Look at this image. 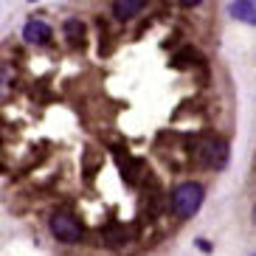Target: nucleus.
I'll use <instances>...</instances> for the list:
<instances>
[{"label":"nucleus","instance_id":"obj_1","mask_svg":"<svg viewBox=\"0 0 256 256\" xmlns=\"http://www.w3.org/2000/svg\"><path fill=\"white\" fill-rule=\"evenodd\" d=\"M188 152H192V158L200 160L208 169H222L228 160V141L226 138H217V136L194 138V141L188 144Z\"/></svg>","mask_w":256,"mask_h":256},{"label":"nucleus","instance_id":"obj_2","mask_svg":"<svg viewBox=\"0 0 256 256\" xmlns=\"http://www.w3.org/2000/svg\"><path fill=\"white\" fill-rule=\"evenodd\" d=\"M203 186L194 180H186L180 183V186L174 188V194H172V211L178 214L180 220H188V217H194L197 208L203 206Z\"/></svg>","mask_w":256,"mask_h":256},{"label":"nucleus","instance_id":"obj_3","mask_svg":"<svg viewBox=\"0 0 256 256\" xmlns=\"http://www.w3.org/2000/svg\"><path fill=\"white\" fill-rule=\"evenodd\" d=\"M48 226H51L54 236L60 242H65V245H74V242L82 240V226H79V220L70 211H56V214H51Z\"/></svg>","mask_w":256,"mask_h":256},{"label":"nucleus","instance_id":"obj_4","mask_svg":"<svg viewBox=\"0 0 256 256\" xmlns=\"http://www.w3.org/2000/svg\"><path fill=\"white\" fill-rule=\"evenodd\" d=\"M23 37L26 42H31V46H48L54 37V31L48 23H42V20H28L23 28Z\"/></svg>","mask_w":256,"mask_h":256},{"label":"nucleus","instance_id":"obj_5","mask_svg":"<svg viewBox=\"0 0 256 256\" xmlns=\"http://www.w3.org/2000/svg\"><path fill=\"white\" fill-rule=\"evenodd\" d=\"M146 6V0H113V14L118 23H127Z\"/></svg>","mask_w":256,"mask_h":256},{"label":"nucleus","instance_id":"obj_6","mask_svg":"<svg viewBox=\"0 0 256 256\" xmlns=\"http://www.w3.org/2000/svg\"><path fill=\"white\" fill-rule=\"evenodd\" d=\"M231 17L242 23L256 26V0H234L231 3Z\"/></svg>","mask_w":256,"mask_h":256},{"label":"nucleus","instance_id":"obj_7","mask_svg":"<svg viewBox=\"0 0 256 256\" xmlns=\"http://www.w3.org/2000/svg\"><path fill=\"white\" fill-rule=\"evenodd\" d=\"M102 240H104V245H110V248H121V245L130 242V228L107 226V228H102Z\"/></svg>","mask_w":256,"mask_h":256},{"label":"nucleus","instance_id":"obj_8","mask_svg":"<svg viewBox=\"0 0 256 256\" xmlns=\"http://www.w3.org/2000/svg\"><path fill=\"white\" fill-rule=\"evenodd\" d=\"M84 34H88V28H84L82 20H76V17H70V20H65V37H68L70 46H84Z\"/></svg>","mask_w":256,"mask_h":256},{"label":"nucleus","instance_id":"obj_9","mask_svg":"<svg viewBox=\"0 0 256 256\" xmlns=\"http://www.w3.org/2000/svg\"><path fill=\"white\" fill-rule=\"evenodd\" d=\"M197 248H203L206 254H208V250H211V245H208V242H206V240H197Z\"/></svg>","mask_w":256,"mask_h":256},{"label":"nucleus","instance_id":"obj_10","mask_svg":"<svg viewBox=\"0 0 256 256\" xmlns=\"http://www.w3.org/2000/svg\"><path fill=\"white\" fill-rule=\"evenodd\" d=\"M183 6H197V3H203V0H180Z\"/></svg>","mask_w":256,"mask_h":256},{"label":"nucleus","instance_id":"obj_11","mask_svg":"<svg viewBox=\"0 0 256 256\" xmlns=\"http://www.w3.org/2000/svg\"><path fill=\"white\" fill-rule=\"evenodd\" d=\"M254 220H256V208H254Z\"/></svg>","mask_w":256,"mask_h":256}]
</instances>
